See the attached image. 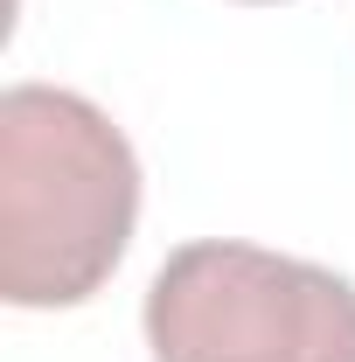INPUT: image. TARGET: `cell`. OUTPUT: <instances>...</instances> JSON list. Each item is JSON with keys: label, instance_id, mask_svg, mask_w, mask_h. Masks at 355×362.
Listing matches in <instances>:
<instances>
[{"label": "cell", "instance_id": "cell-1", "mask_svg": "<svg viewBox=\"0 0 355 362\" xmlns=\"http://www.w3.org/2000/svg\"><path fill=\"white\" fill-rule=\"evenodd\" d=\"M139 223V160L91 98L14 84L0 98V293L84 307Z\"/></svg>", "mask_w": 355, "mask_h": 362}, {"label": "cell", "instance_id": "cell-2", "mask_svg": "<svg viewBox=\"0 0 355 362\" xmlns=\"http://www.w3.org/2000/svg\"><path fill=\"white\" fill-rule=\"evenodd\" d=\"M153 362H355V286L237 237L168 251L146 286Z\"/></svg>", "mask_w": 355, "mask_h": 362}, {"label": "cell", "instance_id": "cell-3", "mask_svg": "<svg viewBox=\"0 0 355 362\" xmlns=\"http://www.w3.org/2000/svg\"><path fill=\"white\" fill-rule=\"evenodd\" d=\"M258 7H265V0H258Z\"/></svg>", "mask_w": 355, "mask_h": 362}]
</instances>
